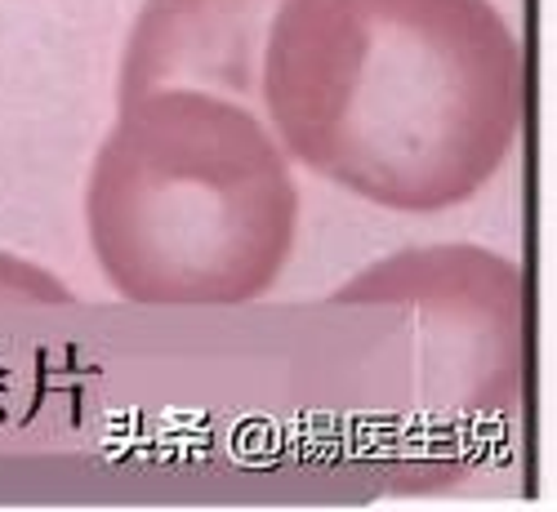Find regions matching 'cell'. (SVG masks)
I'll return each instance as SVG.
<instances>
[{
    "label": "cell",
    "mask_w": 557,
    "mask_h": 512,
    "mask_svg": "<svg viewBox=\"0 0 557 512\" xmlns=\"http://www.w3.org/2000/svg\"><path fill=\"white\" fill-rule=\"evenodd\" d=\"M259 103L308 174L393 214H442L513 157L527 67L491 0H282Z\"/></svg>",
    "instance_id": "cell-1"
},
{
    "label": "cell",
    "mask_w": 557,
    "mask_h": 512,
    "mask_svg": "<svg viewBox=\"0 0 557 512\" xmlns=\"http://www.w3.org/2000/svg\"><path fill=\"white\" fill-rule=\"evenodd\" d=\"M103 282L144 308H242L299 246V183L263 112L206 89L116 103L85 178Z\"/></svg>",
    "instance_id": "cell-2"
},
{
    "label": "cell",
    "mask_w": 557,
    "mask_h": 512,
    "mask_svg": "<svg viewBox=\"0 0 557 512\" xmlns=\"http://www.w3.org/2000/svg\"><path fill=\"white\" fill-rule=\"evenodd\" d=\"M352 299H393L414 312L420 392L459 424L499 419L518 401L522 276L508 259L473 246L397 254L335 295V303Z\"/></svg>",
    "instance_id": "cell-3"
},
{
    "label": "cell",
    "mask_w": 557,
    "mask_h": 512,
    "mask_svg": "<svg viewBox=\"0 0 557 512\" xmlns=\"http://www.w3.org/2000/svg\"><path fill=\"white\" fill-rule=\"evenodd\" d=\"M282 0H144L116 76V103L152 89H206L259 103L263 45Z\"/></svg>",
    "instance_id": "cell-4"
},
{
    "label": "cell",
    "mask_w": 557,
    "mask_h": 512,
    "mask_svg": "<svg viewBox=\"0 0 557 512\" xmlns=\"http://www.w3.org/2000/svg\"><path fill=\"white\" fill-rule=\"evenodd\" d=\"M27 272H36V267H27V263H18V259H10V254H0V295H18V276H27Z\"/></svg>",
    "instance_id": "cell-5"
}]
</instances>
